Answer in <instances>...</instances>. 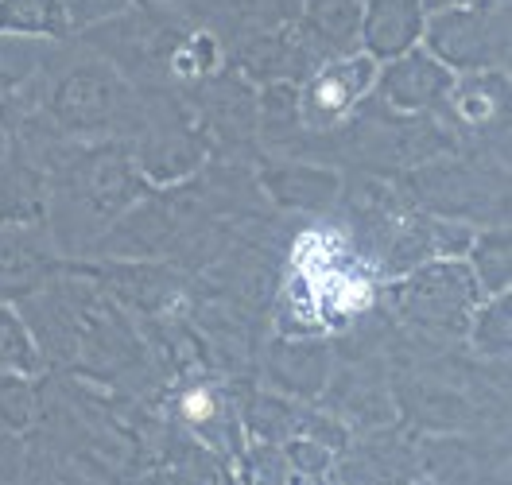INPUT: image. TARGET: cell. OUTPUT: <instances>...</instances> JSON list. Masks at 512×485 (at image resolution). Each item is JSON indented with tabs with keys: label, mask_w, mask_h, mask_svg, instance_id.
<instances>
[{
	"label": "cell",
	"mask_w": 512,
	"mask_h": 485,
	"mask_svg": "<svg viewBox=\"0 0 512 485\" xmlns=\"http://www.w3.org/2000/svg\"><path fill=\"white\" fill-rule=\"evenodd\" d=\"M183 412H187V420L206 423L210 416H214V400H210V392H206V388L191 392V396H187V404H183Z\"/></svg>",
	"instance_id": "obj_1"
}]
</instances>
